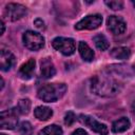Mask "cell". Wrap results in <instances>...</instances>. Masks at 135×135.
<instances>
[{
    "mask_svg": "<svg viewBox=\"0 0 135 135\" xmlns=\"http://www.w3.org/2000/svg\"><path fill=\"white\" fill-rule=\"evenodd\" d=\"M92 92L102 97H113L121 90V84L110 75H98L92 78Z\"/></svg>",
    "mask_w": 135,
    "mask_h": 135,
    "instance_id": "cell-1",
    "label": "cell"
},
{
    "mask_svg": "<svg viewBox=\"0 0 135 135\" xmlns=\"http://www.w3.org/2000/svg\"><path fill=\"white\" fill-rule=\"evenodd\" d=\"M66 92L64 83H47L38 90V97L45 102H54L61 98Z\"/></svg>",
    "mask_w": 135,
    "mask_h": 135,
    "instance_id": "cell-2",
    "label": "cell"
},
{
    "mask_svg": "<svg viewBox=\"0 0 135 135\" xmlns=\"http://www.w3.org/2000/svg\"><path fill=\"white\" fill-rule=\"evenodd\" d=\"M22 40L25 47L31 51H38L44 45V38L42 35L34 31H26L22 36Z\"/></svg>",
    "mask_w": 135,
    "mask_h": 135,
    "instance_id": "cell-3",
    "label": "cell"
},
{
    "mask_svg": "<svg viewBox=\"0 0 135 135\" xmlns=\"http://www.w3.org/2000/svg\"><path fill=\"white\" fill-rule=\"evenodd\" d=\"M18 109H11L6 111H2L0 114V128L14 130L18 123Z\"/></svg>",
    "mask_w": 135,
    "mask_h": 135,
    "instance_id": "cell-4",
    "label": "cell"
},
{
    "mask_svg": "<svg viewBox=\"0 0 135 135\" xmlns=\"http://www.w3.org/2000/svg\"><path fill=\"white\" fill-rule=\"evenodd\" d=\"M53 47L65 56H70L75 52V41L72 38L57 37L52 42Z\"/></svg>",
    "mask_w": 135,
    "mask_h": 135,
    "instance_id": "cell-5",
    "label": "cell"
},
{
    "mask_svg": "<svg viewBox=\"0 0 135 135\" xmlns=\"http://www.w3.org/2000/svg\"><path fill=\"white\" fill-rule=\"evenodd\" d=\"M102 23V16L99 14L89 15L85 16L83 19H81L79 22L76 23L75 28L76 30H96L98 28Z\"/></svg>",
    "mask_w": 135,
    "mask_h": 135,
    "instance_id": "cell-6",
    "label": "cell"
},
{
    "mask_svg": "<svg viewBox=\"0 0 135 135\" xmlns=\"http://www.w3.org/2000/svg\"><path fill=\"white\" fill-rule=\"evenodd\" d=\"M25 14H26V7L19 3H8L3 12V16L11 21H16L22 18Z\"/></svg>",
    "mask_w": 135,
    "mask_h": 135,
    "instance_id": "cell-7",
    "label": "cell"
},
{
    "mask_svg": "<svg viewBox=\"0 0 135 135\" xmlns=\"http://www.w3.org/2000/svg\"><path fill=\"white\" fill-rule=\"evenodd\" d=\"M79 120L84 123L86 127H89L91 130H93L94 132L100 134V135H107L109 130H108V127L99 121H97L95 118L91 117V116H88V115H80V118Z\"/></svg>",
    "mask_w": 135,
    "mask_h": 135,
    "instance_id": "cell-8",
    "label": "cell"
},
{
    "mask_svg": "<svg viewBox=\"0 0 135 135\" xmlns=\"http://www.w3.org/2000/svg\"><path fill=\"white\" fill-rule=\"evenodd\" d=\"M109 30L114 34V35H120L126 31L127 24L123 21L122 18L118 16H110L107 21Z\"/></svg>",
    "mask_w": 135,
    "mask_h": 135,
    "instance_id": "cell-9",
    "label": "cell"
},
{
    "mask_svg": "<svg viewBox=\"0 0 135 135\" xmlns=\"http://www.w3.org/2000/svg\"><path fill=\"white\" fill-rule=\"evenodd\" d=\"M40 72L41 76L45 79L53 77L56 74V69L54 66L53 61L50 58H43L40 61Z\"/></svg>",
    "mask_w": 135,
    "mask_h": 135,
    "instance_id": "cell-10",
    "label": "cell"
},
{
    "mask_svg": "<svg viewBox=\"0 0 135 135\" xmlns=\"http://www.w3.org/2000/svg\"><path fill=\"white\" fill-rule=\"evenodd\" d=\"M15 64V56L7 50H1L0 68L2 71H8Z\"/></svg>",
    "mask_w": 135,
    "mask_h": 135,
    "instance_id": "cell-11",
    "label": "cell"
},
{
    "mask_svg": "<svg viewBox=\"0 0 135 135\" xmlns=\"http://www.w3.org/2000/svg\"><path fill=\"white\" fill-rule=\"evenodd\" d=\"M35 60L34 59H30L27 62H25L24 64L21 65L20 70H19V76L22 79H30L32 78L34 71H35Z\"/></svg>",
    "mask_w": 135,
    "mask_h": 135,
    "instance_id": "cell-12",
    "label": "cell"
},
{
    "mask_svg": "<svg viewBox=\"0 0 135 135\" xmlns=\"http://www.w3.org/2000/svg\"><path fill=\"white\" fill-rule=\"evenodd\" d=\"M78 51H79V54L81 56V58L85 61H92L94 59V52L93 50L83 41H80L79 42V45H78Z\"/></svg>",
    "mask_w": 135,
    "mask_h": 135,
    "instance_id": "cell-13",
    "label": "cell"
},
{
    "mask_svg": "<svg viewBox=\"0 0 135 135\" xmlns=\"http://www.w3.org/2000/svg\"><path fill=\"white\" fill-rule=\"evenodd\" d=\"M130 126H131L130 120L127 117H121V118H119V119H117L113 122L112 131L114 133H121V132L127 131L130 128Z\"/></svg>",
    "mask_w": 135,
    "mask_h": 135,
    "instance_id": "cell-14",
    "label": "cell"
},
{
    "mask_svg": "<svg viewBox=\"0 0 135 135\" xmlns=\"http://www.w3.org/2000/svg\"><path fill=\"white\" fill-rule=\"evenodd\" d=\"M110 54L115 59H128L131 56V51L127 46H118L114 47Z\"/></svg>",
    "mask_w": 135,
    "mask_h": 135,
    "instance_id": "cell-15",
    "label": "cell"
},
{
    "mask_svg": "<svg viewBox=\"0 0 135 135\" xmlns=\"http://www.w3.org/2000/svg\"><path fill=\"white\" fill-rule=\"evenodd\" d=\"M34 115L39 120H43L44 121V120H47L49 118H51V116L53 115V111L47 107L40 105V107H37L34 110Z\"/></svg>",
    "mask_w": 135,
    "mask_h": 135,
    "instance_id": "cell-16",
    "label": "cell"
},
{
    "mask_svg": "<svg viewBox=\"0 0 135 135\" xmlns=\"http://www.w3.org/2000/svg\"><path fill=\"white\" fill-rule=\"evenodd\" d=\"M93 40H94V43H95L96 47H97L98 50H100V51H105V50H108L109 46H110L108 39H107L103 35H101V34H98V35L94 36Z\"/></svg>",
    "mask_w": 135,
    "mask_h": 135,
    "instance_id": "cell-17",
    "label": "cell"
},
{
    "mask_svg": "<svg viewBox=\"0 0 135 135\" xmlns=\"http://www.w3.org/2000/svg\"><path fill=\"white\" fill-rule=\"evenodd\" d=\"M38 135H62V129L59 126L51 124L42 129Z\"/></svg>",
    "mask_w": 135,
    "mask_h": 135,
    "instance_id": "cell-18",
    "label": "cell"
},
{
    "mask_svg": "<svg viewBox=\"0 0 135 135\" xmlns=\"http://www.w3.org/2000/svg\"><path fill=\"white\" fill-rule=\"evenodd\" d=\"M17 109L20 114H27L31 109V101L28 99H20Z\"/></svg>",
    "mask_w": 135,
    "mask_h": 135,
    "instance_id": "cell-19",
    "label": "cell"
},
{
    "mask_svg": "<svg viewBox=\"0 0 135 135\" xmlns=\"http://www.w3.org/2000/svg\"><path fill=\"white\" fill-rule=\"evenodd\" d=\"M19 132L22 135H32L33 127L28 121H22L19 126Z\"/></svg>",
    "mask_w": 135,
    "mask_h": 135,
    "instance_id": "cell-20",
    "label": "cell"
},
{
    "mask_svg": "<svg viewBox=\"0 0 135 135\" xmlns=\"http://www.w3.org/2000/svg\"><path fill=\"white\" fill-rule=\"evenodd\" d=\"M110 8L114 9V11H118V9H121L123 7V3L122 1H105L104 2Z\"/></svg>",
    "mask_w": 135,
    "mask_h": 135,
    "instance_id": "cell-21",
    "label": "cell"
},
{
    "mask_svg": "<svg viewBox=\"0 0 135 135\" xmlns=\"http://www.w3.org/2000/svg\"><path fill=\"white\" fill-rule=\"evenodd\" d=\"M75 120H76V115L73 113V112H68L66 114H65V116H64V123L68 126V127H70V126H72L74 122H75Z\"/></svg>",
    "mask_w": 135,
    "mask_h": 135,
    "instance_id": "cell-22",
    "label": "cell"
},
{
    "mask_svg": "<svg viewBox=\"0 0 135 135\" xmlns=\"http://www.w3.org/2000/svg\"><path fill=\"white\" fill-rule=\"evenodd\" d=\"M34 24H35V26H36L37 28H39V30H44V28H45V26H44V22H43L42 19H40V18L36 19V20L34 21Z\"/></svg>",
    "mask_w": 135,
    "mask_h": 135,
    "instance_id": "cell-23",
    "label": "cell"
},
{
    "mask_svg": "<svg viewBox=\"0 0 135 135\" xmlns=\"http://www.w3.org/2000/svg\"><path fill=\"white\" fill-rule=\"evenodd\" d=\"M72 135H88V133L82 129H77L76 131H74L72 133Z\"/></svg>",
    "mask_w": 135,
    "mask_h": 135,
    "instance_id": "cell-24",
    "label": "cell"
},
{
    "mask_svg": "<svg viewBox=\"0 0 135 135\" xmlns=\"http://www.w3.org/2000/svg\"><path fill=\"white\" fill-rule=\"evenodd\" d=\"M1 32H0V35H2L3 33H4V22H3V20H1Z\"/></svg>",
    "mask_w": 135,
    "mask_h": 135,
    "instance_id": "cell-25",
    "label": "cell"
},
{
    "mask_svg": "<svg viewBox=\"0 0 135 135\" xmlns=\"http://www.w3.org/2000/svg\"><path fill=\"white\" fill-rule=\"evenodd\" d=\"M132 113L135 116V102H133V104H132Z\"/></svg>",
    "mask_w": 135,
    "mask_h": 135,
    "instance_id": "cell-26",
    "label": "cell"
},
{
    "mask_svg": "<svg viewBox=\"0 0 135 135\" xmlns=\"http://www.w3.org/2000/svg\"><path fill=\"white\" fill-rule=\"evenodd\" d=\"M4 86V81H3V78H1V89H3Z\"/></svg>",
    "mask_w": 135,
    "mask_h": 135,
    "instance_id": "cell-27",
    "label": "cell"
},
{
    "mask_svg": "<svg viewBox=\"0 0 135 135\" xmlns=\"http://www.w3.org/2000/svg\"><path fill=\"white\" fill-rule=\"evenodd\" d=\"M132 3H133V5L135 6V0H133V1H132Z\"/></svg>",
    "mask_w": 135,
    "mask_h": 135,
    "instance_id": "cell-28",
    "label": "cell"
},
{
    "mask_svg": "<svg viewBox=\"0 0 135 135\" xmlns=\"http://www.w3.org/2000/svg\"><path fill=\"white\" fill-rule=\"evenodd\" d=\"M0 135H5V134H0Z\"/></svg>",
    "mask_w": 135,
    "mask_h": 135,
    "instance_id": "cell-29",
    "label": "cell"
},
{
    "mask_svg": "<svg viewBox=\"0 0 135 135\" xmlns=\"http://www.w3.org/2000/svg\"><path fill=\"white\" fill-rule=\"evenodd\" d=\"M134 135H135V131H134Z\"/></svg>",
    "mask_w": 135,
    "mask_h": 135,
    "instance_id": "cell-30",
    "label": "cell"
}]
</instances>
